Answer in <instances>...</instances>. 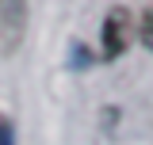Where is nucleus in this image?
Instances as JSON below:
<instances>
[{"label":"nucleus","instance_id":"1","mask_svg":"<svg viewBox=\"0 0 153 145\" xmlns=\"http://www.w3.org/2000/svg\"><path fill=\"white\" fill-rule=\"evenodd\" d=\"M130 38H134V19L126 8H111L103 27H100V57L103 61H115L130 50Z\"/></svg>","mask_w":153,"mask_h":145},{"label":"nucleus","instance_id":"3","mask_svg":"<svg viewBox=\"0 0 153 145\" xmlns=\"http://www.w3.org/2000/svg\"><path fill=\"white\" fill-rule=\"evenodd\" d=\"M138 35H142V42H146V46L153 50V8L146 12V16H142V27H138Z\"/></svg>","mask_w":153,"mask_h":145},{"label":"nucleus","instance_id":"4","mask_svg":"<svg viewBox=\"0 0 153 145\" xmlns=\"http://www.w3.org/2000/svg\"><path fill=\"white\" fill-rule=\"evenodd\" d=\"M0 145H16V130H12V122L0 115Z\"/></svg>","mask_w":153,"mask_h":145},{"label":"nucleus","instance_id":"2","mask_svg":"<svg viewBox=\"0 0 153 145\" xmlns=\"http://www.w3.org/2000/svg\"><path fill=\"white\" fill-rule=\"evenodd\" d=\"M27 31V0H0V54H16Z\"/></svg>","mask_w":153,"mask_h":145}]
</instances>
